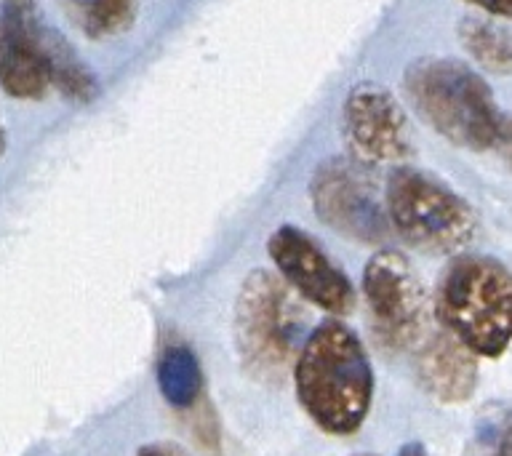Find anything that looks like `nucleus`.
Instances as JSON below:
<instances>
[{
  "label": "nucleus",
  "mask_w": 512,
  "mask_h": 456,
  "mask_svg": "<svg viewBox=\"0 0 512 456\" xmlns=\"http://www.w3.org/2000/svg\"><path fill=\"white\" fill-rule=\"evenodd\" d=\"M398 456H430V454H427V448H424L422 443H408V446L400 448Z\"/></svg>",
  "instance_id": "6ab92c4d"
},
{
  "label": "nucleus",
  "mask_w": 512,
  "mask_h": 456,
  "mask_svg": "<svg viewBox=\"0 0 512 456\" xmlns=\"http://www.w3.org/2000/svg\"><path fill=\"white\" fill-rule=\"evenodd\" d=\"M459 40L470 51L472 59L483 64L486 70L496 72V75L510 72V32L504 27L478 19V16H467L459 24Z\"/></svg>",
  "instance_id": "4468645a"
},
{
  "label": "nucleus",
  "mask_w": 512,
  "mask_h": 456,
  "mask_svg": "<svg viewBox=\"0 0 512 456\" xmlns=\"http://www.w3.org/2000/svg\"><path fill=\"white\" fill-rule=\"evenodd\" d=\"M467 3H472V6L483 8L486 14L491 16H510L512 11V0H467Z\"/></svg>",
  "instance_id": "f3484780"
},
{
  "label": "nucleus",
  "mask_w": 512,
  "mask_h": 456,
  "mask_svg": "<svg viewBox=\"0 0 512 456\" xmlns=\"http://www.w3.org/2000/svg\"><path fill=\"white\" fill-rule=\"evenodd\" d=\"M310 198L320 222L358 243L382 246L392 235L374 179L352 158L323 160L312 174Z\"/></svg>",
  "instance_id": "0eeeda50"
},
{
  "label": "nucleus",
  "mask_w": 512,
  "mask_h": 456,
  "mask_svg": "<svg viewBox=\"0 0 512 456\" xmlns=\"http://www.w3.org/2000/svg\"><path fill=\"white\" fill-rule=\"evenodd\" d=\"M416 374L432 398L440 403H462L478 384V355L448 331H435L424 336L422 350L416 355Z\"/></svg>",
  "instance_id": "9b49d317"
},
{
  "label": "nucleus",
  "mask_w": 512,
  "mask_h": 456,
  "mask_svg": "<svg viewBox=\"0 0 512 456\" xmlns=\"http://www.w3.org/2000/svg\"><path fill=\"white\" fill-rule=\"evenodd\" d=\"M304 331L307 312L278 275L259 267L243 280L235 302V344L248 374L267 384L283 382L307 339Z\"/></svg>",
  "instance_id": "20e7f679"
},
{
  "label": "nucleus",
  "mask_w": 512,
  "mask_h": 456,
  "mask_svg": "<svg viewBox=\"0 0 512 456\" xmlns=\"http://www.w3.org/2000/svg\"><path fill=\"white\" fill-rule=\"evenodd\" d=\"M403 91L416 115L456 147L486 152L510 139V123L494 91L459 59H416L406 70Z\"/></svg>",
  "instance_id": "f03ea898"
},
{
  "label": "nucleus",
  "mask_w": 512,
  "mask_h": 456,
  "mask_svg": "<svg viewBox=\"0 0 512 456\" xmlns=\"http://www.w3.org/2000/svg\"><path fill=\"white\" fill-rule=\"evenodd\" d=\"M384 211L392 230L427 254H456L478 232V216L459 192L411 166L392 171Z\"/></svg>",
  "instance_id": "39448f33"
},
{
  "label": "nucleus",
  "mask_w": 512,
  "mask_h": 456,
  "mask_svg": "<svg viewBox=\"0 0 512 456\" xmlns=\"http://www.w3.org/2000/svg\"><path fill=\"white\" fill-rule=\"evenodd\" d=\"M136 0H88L86 3V30L94 38L115 35L126 30L134 19Z\"/></svg>",
  "instance_id": "dca6fc26"
},
{
  "label": "nucleus",
  "mask_w": 512,
  "mask_h": 456,
  "mask_svg": "<svg viewBox=\"0 0 512 456\" xmlns=\"http://www.w3.org/2000/svg\"><path fill=\"white\" fill-rule=\"evenodd\" d=\"M342 126L352 160L363 168L403 166L414 152L406 112L376 83H360L347 94Z\"/></svg>",
  "instance_id": "6e6552de"
},
{
  "label": "nucleus",
  "mask_w": 512,
  "mask_h": 456,
  "mask_svg": "<svg viewBox=\"0 0 512 456\" xmlns=\"http://www.w3.org/2000/svg\"><path fill=\"white\" fill-rule=\"evenodd\" d=\"M6 152V131H3V123H0V155Z\"/></svg>",
  "instance_id": "aec40b11"
},
{
  "label": "nucleus",
  "mask_w": 512,
  "mask_h": 456,
  "mask_svg": "<svg viewBox=\"0 0 512 456\" xmlns=\"http://www.w3.org/2000/svg\"><path fill=\"white\" fill-rule=\"evenodd\" d=\"M467 456H510V416L502 406L480 419Z\"/></svg>",
  "instance_id": "2eb2a0df"
},
{
  "label": "nucleus",
  "mask_w": 512,
  "mask_h": 456,
  "mask_svg": "<svg viewBox=\"0 0 512 456\" xmlns=\"http://www.w3.org/2000/svg\"><path fill=\"white\" fill-rule=\"evenodd\" d=\"M296 398L320 430L352 435L374 398V371L355 331L326 320L307 334L294 360Z\"/></svg>",
  "instance_id": "f257e3e1"
},
{
  "label": "nucleus",
  "mask_w": 512,
  "mask_h": 456,
  "mask_svg": "<svg viewBox=\"0 0 512 456\" xmlns=\"http://www.w3.org/2000/svg\"><path fill=\"white\" fill-rule=\"evenodd\" d=\"M267 251L278 267V278L307 302L331 315H347L355 307V288L350 278L304 230L283 224L267 240Z\"/></svg>",
  "instance_id": "1a4fd4ad"
},
{
  "label": "nucleus",
  "mask_w": 512,
  "mask_h": 456,
  "mask_svg": "<svg viewBox=\"0 0 512 456\" xmlns=\"http://www.w3.org/2000/svg\"><path fill=\"white\" fill-rule=\"evenodd\" d=\"M158 387L174 408H192L203 395V371L195 352L184 344H171L158 358Z\"/></svg>",
  "instance_id": "f8f14e48"
},
{
  "label": "nucleus",
  "mask_w": 512,
  "mask_h": 456,
  "mask_svg": "<svg viewBox=\"0 0 512 456\" xmlns=\"http://www.w3.org/2000/svg\"><path fill=\"white\" fill-rule=\"evenodd\" d=\"M136 456H190L187 451H182L174 443H150V446L139 448V454Z\"/></svg>",
  "instance_id": "a211bd4d"
},
{
  "label": "nucleus",
  "mask_w": 512,
  "mask_h": 456,
  "mask_svg": "<svg viewBox=\"0 0 512 456\" xmlns=\"http://www.w3.org/2000/svg\"><path fill=\"white\" fill-rule=\"evenodd\" d=\"M46 51H48V78L51 83L59 86L67 99L72 102H91L96 94V80L86 64L80 62L78 54L62 35L48 30L46 35Z\"/></svg>",
  "instance_id": "ddd939ff"
},
{
  "label": "nucleus",
  "mask_w": 512,
  "mask_h": 456,
  "mask_svg": "<svg viewBox=\"0 0 512 456\" xmlns=\"http://www.w3.org/2000/svg\"><path fill=\"white\" fill-rule=\"evenodd\" d=\"M48 27L35 0H0V88L16 99H40L48 78Z\"/></svg>",
  "instance_id": "9d476101"
},
{
  "label": "nucleus",
  "mask_w": 512,
  "mask_h": 456,
  "mask_svg": "<svg viewBox=\"0 0 512 456\" xmlns=\"http://www.w3.org/2000/svg\"><path fill=\"white\" fill-rule=\"evenodd\" d=\"M363 296L374 320L376 336L392 350H408L424 342L430 328V302L419 272L406 256L379 248L363 270Z\"/></svg>",
  "instance_id": "423d86ee"
},
{
  "label": "nucleus",
  "mask_w": 512,
  "mask_h": 456,
  "mask_svg": "<svg viewBox=\"0 0 512 456\" xmlns=\"http://www.w3.org/2000/svg\"><path fill=\"white\" fill-rule=\"evenodd\" d=\"M510 272L486 254H459L435 288V312L443 331L475 355L499 358L510 344Z\"/></svg>",
  "instance_id": "7ed1b4c3"
}]
</instances>
